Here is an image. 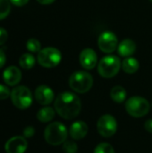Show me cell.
<instances>
[{
	"label": "cell",
	"mask_w": 152,
	"mask_h": 153,
	"mask_svg": "<svg viewBox=\"0 0 152 153\" xmlns=\"http://www.w3.org/2000/svg\"><path fill=\"white\" fill-rule=\"evenodd\" d=\"M144 128L145 130L150 133V134H152V119H148L145 124H144Z\"/></svg>",
	"instance_id": "83f0119b"
},
{
	"label": "cell",
	"mask_w": 152,
	"mask_h": 153,
	"mask_svg": "<svg viewBox=\"0 0 152 153\" xmlns=\"http://www.w3.org/2000/svg\"><path fill=\"white\" fill-rule=\"evenodd\" d=\"M11 100L14 107L19 109H27L32 104L33 97L29 88L26 86H17L11 91Z\"/></svg>",
	"instance_id": "8992f818"
},
{
	"label": "cell",
	"mask_w": 152,
	"mask_h": 153,
	"mask_svg": "<svg viewBox=\"0 0 152 153\" xmlns=\"http://www.w3.org/2000/svg\"><path fill=\"white\" fill-rule=\"evenodd\" d=\"M35 134V129L32 126H27L23 130V137L25 138H30L34 135Z\"/></svg>",
	"instance_id": "d4e9b609"
},
{
	"label": "cell",
	"mask_w": 152,
	"mask_h": 153,
	"mask_svg": "<svg viewBox=\"0 0 152 153\" xmlns=\"http://www.w3.org/2000/svg\"><path fill=\"white\" fill-rule=\"evenodd\" d=\"M27 148V140L22 136H13L4 144V150L6 153H24Z\"/></svg>",
	"instance_id": "30bf717a"
},
{
	"label": "cell",
	"mask_w": 152,
	"mask_h": 153,
	"mask_svg": "<svg viewBox=\"0 0 152 153\" xmlns=\"http://www.w3.org/2000/svg\"><path fill=\"white\" fill-rule=\"evenodd\" d=\"M7 38H8V33H7V31H6L4 28H1V27H0V46L4 45V44L6 42Z\"/></svg>",
	"instance_id": "484cf974"
},
{
	"label": "cell",
	"mask_w": 152,
	"mask_h": 153,
	"mask_svg": "<svg viewBox=\"0 0 152 153\" xmlns=\"http://www.w3.org/2000/svg\"><path fill=\"white\" fill-rule=\"evenodd\" d=\"M34 97L39 104L42 106H47L54 100L55 93L47 85H39L35 90Z\"/></svg>",
	"instance_id": "8fae6325"
},
{
	"label": "cell",
	"mask_w": 152,
	"mask_h": 153,
	"mask_svg": "<svg viewBox=\"0 0 152 153\" xmlns=\"http://www.w3.org/2000/svg\"><path fill=\"white\" fill-rule=\"evenodd\" d=\"M22 79V73L20 69L14 65L8 66L3 73V80L8 86L17 85Z\"/></svg>",
	"instance_id": "4fadbf2b"
},
{
	"label": "cell",
	"mask_w": 152,
	"mask_h": 153,
	"mask_svg": "<svg viewBox=\"0 0 152 153\" xmlns=\"http://www.w3.org/2000/svg\"><path fill=\"white\" fill-rule=\"evenodd\" d=\"M11 91L7 86H4V84H0V100H5L8 97H10Z\"/></svg>",
	"instance_id": "cb8c5ba5"
},
{
	"label": "cell",
	"mask_w": 152,
	"mask_h": 153,
	"mask_svg": "<svg viewBox=\"0 0 152 153\" xmlns=\"http://www.w3.org/2000/svg\"><path fill=\"white\" fill-rule=\"evenodd\" d=\"M68 136V131L66 126L60 122H53L49 124L44 132V137L46 142L53 146L63 144Z\"/></svg>",
	"instance_id": "7a4b0ae2"
},
{
	"label": "cell",
	"mask_w": 152,
	"mask_h": 153,
	"mask_svg": "<svg viewBox=\"0 0 152 153\" xmlns=\"http://www.w3.org/2000/svg\"><path fill=\"white\" fill-rule=\"evenodd\" d=\"M80 64L81 65L86 69V70H91L93 69L98 63V56L97 53L90 48H84L80 53L79 56Z\"/></svg>",
	"instance_id": "7c38bea8"
},
{
	"label": "cell",
	"mask_w": 152,
	"mask_h": 153,
	"mask_svg": "<svg viewBox=\"0 0 152 153\" xmlns=\"http://www.w3.org/2000/svg\"><path fill=\"white\" fill-rule=\"evenodd\" d=\"M136 48V43L133 39H125L118 44L117 52L122 57H129L135 53Z\"/></svg>",
	"instance_id": "9a60e30c"
},
{
	"label": "cell",
	"mask_w": 152,
	"mask_h": 153,
	"mask_svg": "<svg viewBox=\"0 0 152 153\" xmlns=\"http://www.w3.org/2000/svg\"><path fill=\"white\" fill-rule=\"evenodd\" d=\"M63 151L65 153H77L78 146L73 141H65L63 143Z\"/></svg>",
	"instance_id": "603a6c76"
},
{
	"label": "cell",
	"mask_w": 152,
	"mask_h": 153,
	"mask_svg": "<svg viewBox=\"0 0 152 153\" xmlns=\"http://www.w3.org/2000/svg\"><path fill=\"white\" fill-rule=\"evenodd\" d=\"M122 68L121 59L114 55H108L101 58L98 64V72L103 78L115 77Z\"/></svg>",
	"instance_id": "277c9868"
},
{
	"label": "cell",
	"mask_w": 152,
	"mask_h": 153,
	"mask_svg": "<svg viewBox=\"0 0 152 153\" xmlns=\"http://www.w3.org/2000/svg\"><path fill=\"white\" fill-rule=\"evenodd\" d=\"M151 109L150 102L141 97L133 96L128 99L125 102V110L133 117L139 118L146 116Z\"/></svg>",
	"instance_id": "5b68a950"
},
{
	"label": "cell",
	"mask_w": 152,
	"mask_h": 153,
	"mask_svg": "<svg viewBox=\"0 0 152 153\" xmlns=\"http://www.w3.org/2000/svg\"><path fill=\"white\" fill-rule=\"evenodd\" d=\"M110 97L113 100V101L116 103H123L127 97V92L125 89L120 85H116L112 88L110 91Z\"/></svg>",
	"instance_id": "e0dca14e"
},
{
	"label": "cell",
	"mask_w": 152,
	"mask_h": 153,
	"mask_svg": "<svg viewBox=\"0 0 152 153\" xmlns=\"http://www.w3.org/2000/svg\"><path fill=\"white\" fill-rule=\"evenodd\" d=\"M94 80L92 75L86 71H76L69 78L70 88L77 93H86L93 86Z\"/></svg>",
	"instance_id": "3957f363"
},
{
	"label": "cell",
	"mask_w": 152,
	"mask_h": 153,
	"mask_svg": "<svg viewBox=\"0 0 152 153\" xmlns=\"http://www.w3.org/2000/svg\"><path fill=\"white\" fill-rule=\"evenodd\" d=\"M97 129L99 134L105 138L112 137L117 131L116 119L108 114L103 115L99 117L97 123Z\"/></svg>",
	"instance_id": "ba28073f"
},
{
	"label": "cell",
	"mask_w": 152,
	"mask_h": 153,
	"mask_svg": "<svg viewBox=\"0 0 152 153\" xmlns=\"http://www.w3.org/2000/svg\"><path fill=\"white\" fill-rule=\"evenodd\" d=\"M35 62H36L35 57L30 53H25V54L22 55L21 57L19 58L20 66L25 70L31 69L35 65Z\"/></svg>",
	"instance_id": "d6986e66"
},
{
	"label": "cell",
	"mask_w": 152,
	"mask_h": 153,
	"mask_svg": "<svg viewBox=\"0 0 152 153\" xmlns=\"http://www.w3.org/2000/svg\"><path fill=\"white\" fill-rule=\"evenodd\" d=\"M38 63L45 68H53L57 66L62 60V54L59 49L47 47L38 53Z\"/></svg>",
	"instance_id": "52a82bcc"
},
{
	"label": "cell",
	"mask_w": 152,
	"mask_h": 153,
	"mask_svg": "<svg viewBox=\"0 0 152 153\" xmlns=\"http://www.w3.org/2000/svg\"><path fill=\"white\" fill-rule=\"evenodd\" d=\"M10 2H11L13 4L21 7V6L25 5V4L29 2V0H10Z\"/></svg>",
	"instance_id": "4316f807"
},
{
	"label": "cell",
	"mask_w": 152,
	"mask_h": 153,
	"mask_svg": "<svg viewBox=\"0 0 152 153\" xmlns=\"http://www.w3.org/2000/svg\"><path fill=\"white\" fill-rule=\"evenodd\" d=\"M5 61H6L5 54H4V52L3 51V49L0 48V68H2V67L4 65Z\"/></svg>",
	"instance_id": "f1b7e54d"
},
{
	"label": "cell",
	"mask_w": 152,
	"mask_h": 153,
	"mask_svg": "<svg viewBox=\"0 0 152 153\" xmlns=\"http://www.w3.org/2000/svg\"><path fill=\"white\" fill-rule=\"evenodd\" d=\"M26 48L30 52L39 53L41 50V44L37 39H30L26 43Z\"/></svg>",
	"instance_id": "44dd1931"
},
{
	"label": "cell",
	"mask_w": 152,
	"mask_h": 153,
	"mask_svg": "<svg viewBox=\"0 0 152 153\" xmlns=\"http://www.w3.org/2000/svg\"><path fill=\"white\" fill-rule=\"evenodd\" d=\"M37 1L41 4H50L54 3L56 0H37Z\"/></svg>",
	"instance_id": "f546056e"
},
{
	"label": "cell",
	"mask_w": 152,
	"mask_h": 153,
	"mask_svg": "<svg viewBox=\"0 0 152 153\" xmlns=\"http://www.w3.org/2000/svg\"><path fill=\"white\" fill-rule=\"evenodd\" d=\"M139 67H140L139 61L132 56L125 57V59L122 62V69L124 70L125 73L129 74H135L139 70Z\"/></svg>",
	"instance_id": "2e32d148"
},
{
	"label": "cell",
	"mask_w": 152,
	"mask_h": 153,
	"mask_svg": "<svg viewBox=\"0 0 152 153\" xmlns=\"http://www.w3.org/2000/svg\"><path fill=\"white\" fill-rule=\"evenodd\" d=\"M150 1H151V3H152V0H150Z\"/></svg>",
	"instance_id": "4dcf8cb0"
},
{
	"label": "cell",
	"mask_w": 152,
	"mask_h": 153,
	"mask_svg": "<svg viewBox=\"0 0 152 153\" xmlns=\"http://www.w3.org/2000/svg\"><path fill=\"white\" fill-rule=\"evenodd\" d=\"M98 46L99 49L104 53H113L118 47V39L116 38V35L112 31L102 32L99 37Z\"/></svg>",
	"instance_id": "9c48e42d"
},
{
	"label": "cell",
	"mask_w": 152,
	"mask_h": 153,
	"mask_svg": "<svg viewBox=\"0 0 152 153\" xmlns=\"http://www.w3.org/2000/svg\"><path fill=\"white\" fill-rule=\"evenodd\" d=\"M151 105H152V104H151Z\"/></svg>",
	"instance_id": "1f68e13d"
},
{
	"label": "cell",
	"mask_w": 152,
	"mask_h": 153,
	"mask_svg": "<svg viewBox=\"0 0 152 153\" xmlns=\"http://www.w3.org/2000/svg\"><path fill=\"white\" fill-rule=\"evenodd\" d=\"M56 115V110L50 107H44L37 113V118L41 123H47L53 120Z\"/></svg>",
	"instance_id": "ac0fdd59"
},
{
	"label": "cell",
	"mask_w": 152,
	"mask_h": 153,
	"mask_svg": "<svg viewBox=\"0 0 152 153\" xmlns=\"http://www.w3.org/2000/svg\"><path fill=\"white\" fill-rule=\"evenodd\" d=\"M89 131L88 125L83 122V121H75L74 123L72 124L70 130H69V134L73 140H82L83 139Z\"/></svg>",
	"instance_id": "5bb4252c"
},
{
	"label": "cell",
	"mask_w": 152,
	"mask_h": 153,
	"mask_svg": "<svg viewBox=\"0 0 152 153\" xmlns=\"http://www.w3.org/2000/svg\"><path fill=\"white\" fill-rule=\"evenodd\" d=\"M93 153H116L113 146L108 143H101L97 145Z\"/></svg>",
	"instance_id": "7402d4cb"
},
{
	"label": "cell",
	"mask_w": 152,
	"mask_h": 153,
	"mask_svg": "<svg viewBox=\"0 0 152 153\" xmlns=\"http://www.w3.org/2000/svg\"><path fill=\"white\" fill-rule=\"evenodd\" d=\"M55 110L64 119L70 120L78 117L82 109L80 98L71 91H64L58 94L55 100Z\"/></svg>",
	"instance_id": "6da1fadb"
},
{
	"label": "cell",
	"mask_w": 152,
	"mask_h": 153,
	"mask_svg": "<svg viewBox=\"0 0 152 153\" xmlns=\"http://www.w3.org/2000/svg\"><path fill=\"white\" fill-rule=\"evenodd\" d=\"M10 0H0V20L6 18L11 12Z\"/></svg>",
	"instance_id": "ffe728a7"
}]
</instances>
